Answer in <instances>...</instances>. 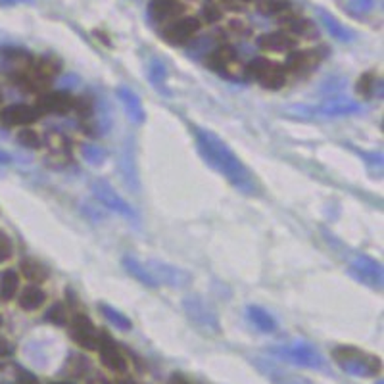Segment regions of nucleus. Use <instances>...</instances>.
Masks as SVG:
<instances>
[{
    "mask_svg": "<svg viewBox=\"0 0 384 384\" xmlns=\"http://www.w3.org/2000/svg\"><path fill=\"white\" fill-rule=\"evenodd\" d=\"M194 137H196V146H198L200 154L208 165H212L213 169L221 173L223 177L236 188V191L244 192V194H258V183L252 177V173L248 172V167L240 158L234 154L225 140H221L215 133L208 129H194Z\"/></svg>",
    "mask_w": 384,
    "mask_h": 384,
    "instance_id": "obj_1",
    "label": "nucleus"
},
{
    "mask_svg": "<svg viewBox=\"0 0 384 384\" xmlns=\"http://www.w3.org/2000/svg\"><path fill=\"white\" fill-rule=\"evenodd\" d=\"M335 364L354 377H375L380 373V359L354 346H338L332 350Z\"/></svg>",
    "mask_w": 384,
    "mask_h": 384,
    "instance_id": "obj_2",
    "label": "nucleus"
},
{
    "mask_svg": "<svg viewBox=\"0 0 384 384\" xmlns=\"http://www.w3.org/2000/svg\"><path fill=\"white\" fill-rule=\"evenodd\" d=\"M271 354L284 359L288 364L298 365V367H306V369H323L325 367V357L321 352L317 350L313 344L304 342V340H296L287 346H275L271 348Z\"/></svg>",
    "mask_w": 384,
    "mask_h": 384,
    "instance_id": "obj_3",
    "label": "nucleus"
},
{
    "mask_svg": "<svg viewBox=\"0 0 384 384\" xmlns=\"http://www.w3.org/2000/svg\"><path fill=\"white\" fill-rule=\"evenodd\" d=\"M183 309H185L186 317L206 335H220L221 332L220 317L213 311L212 306L206 300H202L200 296H186L183 300Z\"/></svg>",
    "mask_w": 384,
    "mask_h": 384,
    "instance_id": "obj_4",
    "label": "nucleus"
},
{
    "mask_svg": "<svg viewBox=\"0 0 384 384\" xmlns=\"http://www.w3.org/2000/svg\"><path fill=\"white\" fill-rule=\"evenodd\" d=\"M90 188H92V194H95L96 200H98L102 206H106L108 210H112V212L119 213V215H124V217H131V220L135 217V212H133L131 204H127V202L114 191V186H112L108 181L96 179V181H92Z\"/></svg>",
    "mask_w": 384,
    "mask_h": 384,
    "instance_id": "obj_5",
    "label": "nucleus"
},
{
    "mask_svg": "<svg viewBox=\"0 0 384 384\" xmlns=\"http://www.w3.org/2000/svg\"><path fill=\"white\" fill-rule=\"evenodd\" d=\"M144 265L150 271L152 279L156 281V284L183 288L191 282V275L186 273L185 269L175 268V265H169V263H162V261H148Z\"/></svg>",
    "mask_w": 384,
    "mask_h": 384,
    "instance_id": "obj_6",
    "label": "nucleus"
},
{
    "mask_svg": "<svg viewBox=\"0 0 384 384\" xmlns=\"http://www.w3.org/2000/svg\"><path fill=\"white\" fill-rule=\"evenodd\" d=\"M76 96L69 95L66 90H56V92H42L35 102V110L39 116L42 114H68L73 110Z\"/></svg>",
    "mask_w": 384,
    "mask_h": 384,
    "instance_id": "obj_7",
    "label": "nucleus"
},
{
    "mask_svg": "<svg viewBox=\"0 0 384 384\" xmlns=\"http://www.w3.org/2000/svg\"><path fill=\"white\" fill-rule=\"evenodd\" d=\"M350 273L359 282H365L373 288H383V268L378 261L371 260L367 256H357L356 260L352 261Z\"/></svg>",
    "mask_w": 384,
    "mask_h": 384,
    "instance_id": "obj_8",
    "label": "nucleus"
},
{
    "mask_svg": "<svg viewBox=\"0 0 384 384\" xmlns=\"http://www.w3.org/2000/svg\"><path fill=\"white\" fill-rule=\"evenodd\" d=\"M202 28V23H200L198 18H179L177 21H173L169 28H165L164 31V39L167 42H172V44H186V42H191L196 33Z\"/></svg>",
    "mask_w": 384,
    "mask_h": 384,
    "instance_id": "obj_9",
    "label": "nucleus"
},
{
    "mask_svg": "<svg viewBox=\"0 0 384 384\" xmlns=\"http://www.w3.org/2000/svg\"><path fill=\"white\" fill-rule=\"evenodd\" d=\"M71 336L85 350H98V335L87 316H76L71 321Z\"/></svg>",
    "mask_w": 384,
    "mask_h": 384,
    "instance_id": "obj_10",
    "label": "nucleus"
},
{
    "mask_svg": "<svg viewBox=\"0 0 384 384\" xmlns=\"http://www.w3.org/2000/svg\"><path fill=\"white\" fill-rule=\"evenodd\" d=\"M39 119V114L33 106L28 104H14L0 112V124L6 127H21V125H31Z\"/></svg>",
    "mask_w": 384,
    "mask_h": 384,
    "instance_id": "obj_11",
    "label": "nucleus"
},
{
    "mask_svg": "<svg viewBox=\"0 0 384 384\" xmlns=\"http://www.w3.org/2000/svg\"><path fill=\"white\" fill-rule=\"evenodd\" d=\"M356 112H359V104L356 100H352L348 96L335 95L330 96L329 100H325L317 110H313V114H319V116L325 117H338L350 116V114H356Z\"/></svg>",
    "mask_w": 384,
    "mask_h": 384,
    "instance_id": "obj_12",
    "label": "nucleus"
},
{
    "mask_svg": "<svg viewBox=\"0 0 384 384\" xmlns=\"http://www.w3.org/2000/svg\"><path fill=\"white\" fill-rule=\"evenodd\" d=\"M98 350H100V359L102 364L114 373H125L127 371V359L121 352L117 350L116 344H112L110 338L98 336Z\"/></svg>",
    "mask_w": 384,
    "mask_h": 384,
    "instance_id": "obj_13",
    "label": "nucleus"
},
{
    "mask_svg": "<svg viewBox=\"0 0 384 384\" xmlns=\"http://www.w3.org/2000/svg\"><path fill=\"white\" fill-rule=\"evenodd\" d=\"M117 96H119V100L124 104V108L125 112H127V116L131 117V121H135V124H144L146 114H144L140 98H138L133 90L127 89V87H117Z\"/></svg>",
    "mask_w": 384,
    "mask_h": 384,
    "instance_id": "obj_14",
    "label": "nucleus"
},
{
    "mask_svg": "<svg viewBox=\"0 0 384 384\" xmlns=\"http://www.w3.org/2000/svg\"><path fill=\"white\" fill-rule=\"evenodd\" d=\"M296 41L284 31H273V33H265L258 37V47L261 50H269V52H284L294 47Z\"/></svg>",
    "mask_w": 384,
    "mask_h": 384,
    "instance_id": "obj_15",
    "label": "nucleus"
},
{
    "mask_svg": "<svg viewBox=\"0 0 384 384\" xmlns=\"http://www.w3.org/2000/svg\"><path fill=\"white\" fill-rule=\"evenodd\" d=\"M317 14H319V20H321V23L325 25V29L329 31L330 37H335L336 41L352 42L354 39H356L354 31L346 28V25H342V23L336 20L335 16L329 14L327 10H323V8H317Z\"/></svg>",
    "mask_w": 384,
    "mask_h": 384,
    "instance_id": "obj_16",
    "label": "nucleus"
},
{
    "mask_svg": "<svg viewBox=\"0 0 384 384\" xmlns=\"http://www.w3.org/2000/svg\"><path fill=\"white\" fill-rule=\"evenodd\" d=\"M148 14L154 21H167L183 14V4L179 0H152Z\"/></svg>",
    "mask_w": 384,
    "mask_h": 384,
    "instance_id": "obj_17",
    "label": "nucleus"
},
{
    "mask_svg": "<svg viewBox=\"0 0 384 384\" xmlns=\"http://www.w3.org/2000/svg\"><path fill=\"white\" fill-rule=\"evenodd\" d=\"M121 263H124L125 271H127L133 279H137L140 284H146V287H158L156 281L152 279L150 271H148L143 261H138L135 256H124Z\"/></svg>",
    "mask_w": 384,
    "mask_h": 384,
    "instance_id": "obj_18",
    "label": "nucleus"
},
{
    "mask_svg": "<svg viewBox=\"0 0 384 384\" xmlns=\"http://www.w3.org/2000/svg\"><path fill=\"white\" fill-rule=\"evenodd\" d=\"M2 54L6 58V62H10V66L14 68V73L29 71L31 66H33V56L29 54L28 50H23V48H4Z\"/></svg>",
    "mask_w": 384,
    "mask_h": 384,
    "instance_id": "obj_19",
    "label": "nucleus"
},
{
    "mask_svg": "<svg viewBox=\"0 0 384 384\" xmlns=\"http://www.w3.org/2000/svg\"><path fill=\"white\" fill-rule=\"evenodd\" d=\"M319 64V56L316 52H309V50H298V52H292L288 56V69L294 71V73H302V71H308L313 66Z\"/></svg>",
    "mask_w": 384,
    "mask_h": 384,
    "instance_id": "obj_20",
    "label": "nucleus"
},
{
    "mask_svg": "<svg viewBox=\"0 0 384 384\" xmlns=\"http://www.w3.org/2000/svg\"><path fill=\"white\" fill-rule=\"evenodd\" d=\"M260 81V85L263 87V89H269V90H277L281 89L282 85L287 83V73H284V68L282 66H279V64L271 62L269 64V68L261 73V77L258 79Z\"/></svg>",
    "mask_w": 384,
    "mask_h": 384,
    "instance_id": "obj_21",
    "label": "nucleus"
},
{
    "mask_svg": "<svg viewBox=\"0 0 384 384\" xmlns=\"http://www.w3.org/2000/svg\"><path fill=\"white\" fill-rule=\"evenodd\" d=\"M246 313L250 323L254 325L256 329L261 330V332H273L277 329V321L273 319V316L263 308H260V306H250L246 309Z\"/></svg>",
    "mask_w": 384,
    "mask_h": 384,
    "instance_id": "obj_22",
    "label": "nucleus"
},
{
    "mask_svg": "<svg viewBox=\"0 0 384 384\" xmlns=\"http://www.w3.org/2000/svg\"><path fill=\"white\" fill-rule=\"evenodd\" d=\"M20 271L23 273L25 279H29V281H33V282L47 281L48 275H50L47 265L41 263L39 260H33V258H25V260H21Z\"/></svg>",
    "mask_w": 384,
    "mask_h": 384,
    "instance_id": "obj_23",
    "label": "nucleus"
},
{
    "mask_svg": "<svg viewBox=\"0 0 384 384\" xmlns=\"http://www.w3.org/2000/svg\"><path fill=\"white\" fill-rule=\"evenodd\" d=\"M234 60H236V52H234L233 47H217L210 52L206 64L212 69H221L223 71Z\"/></svg>",
    "mask_w": 384,
    "mask_h": 384,
    "instance_id": "obj_24",
    "label": "nucleus"
},
{
    "mask_svg": "<svg viewBox=\"0 0 384 384\" xmlns=\"http://www.w3.org/2000/svg\"><path fill=\"white\" fill-rule=\"evenodd\" d=\"M148 77H150V83L156 87L158 92L165 96L172 95L169 89H167V85H165V81H167V69H165V64L162 60H156V58L152 60L150 66H148Z\"/></svg>",
    "mask_w": 384,
    "mask_h": 384,
    "instance_id": "obj_25",
    "label": "nucleus"
},
{
    "mask_svg": "<svg viewBox=\"0 0 384 384\" xmlns=\"http://www.w3.org/2000/svg\"><path fill=\"white\" fill-rule=\"evenodd\" d=\"M47 300V294L42 292L39 287H28L23 288V292L20 294V308H23L25 311H35L39 309Z\"/></svg>",
    "mask_w": 384,
    "mask_h": 384,
    "instance_id": "obj_26",
    "label": "nucleus"
},
{
    "mask_svg": "<svg viewBox=\"0 0 384 384\" xmlns=\"http://www.w3.org/2000/svg\"><path fill=\"white\" fill-rule=\"evenodd\" d=\"M20 288V277L14 271H4L0 277V300L2 302H10Z\"/></svg>",
    "mask_w": 384,
    "mask_h": 384,
    "instance_id": "obj_27",
    "label": "nucleus"
},
{
    "mask_svg": "<svg viewBox=\"0 0 384 384\" xmlns=\"http://www.w3.org/2000/svg\"><path fill=\"white\" fill-rule=\"evenodd\" d=\"M98 309L102 311V316L108 319V321L116 327V329L119 330H131L133 329V323H131V319L127 316H124L119 309L112 308V306H108V304H98Z\"/></svg>",
    "mask_w": 384,
    "mask_h": 384,
    "instance_id": "obj_28",
    "label": "nucleus"
},
{
    "mask_svg": "<svg viewBox=\"0 0 384 384\" xmlns=\"http://www.w3.org/2000/svg\"><path fill=\"white\" fill-rule=\"evenodd\" d=\"M60 69H62L60 62H58L56 58H52V56H47V58H41L39 62L35 64V76L50 81L52 77H56L60 73Z\"/></svg>",
    "mask_w": 384,
    "mask_h": 384,
    "instance_id": "obj_29",
    "label": "nucleus"
},
{
    "mask_svg": "<svg viewBox=\"0 0 384 384\" xmlns=\"http://www.w3.org/2000/svg\"><path fill=\"white\" fill-rule=\"evenodd\" d=\"M287 28L290 33L300 37H317V28L306 18H288Z\"/></svg>",
    "mask_w": 384,
    "mask_h": 384,
    "instance_id": "obj_30",
    "label": "nucleus"
},
{
    "mask_svg": "<svg viewBox=\"0 0 384 384\" xmlns=\"http://www.w3.org/2000/svg\"><path fill=\"white\" fill-rule=\"evenodd\" d=\"M258 10L263 16H281L290 10V0H261Z\"/></svg>",
    "mask_w": 384,
    "mask_h": 384,
    "instance_id": "obj_31",
    "label": "nucleus"
},
{
    "mask_svg": "<svg viewBox=\"0 0 384 384\" xmlns=\"http://www.w3.org/2000/svg\"><path fill=\"white\" fill-rule=\"evenodd\" d=\"M18 143L25 148H31V150H37L42 146V138L41 135L37 133L35 129H29V127H23V129L18 133Z\"/></svg>",
    "mask_w": 384,
    "mask_h": 384,
    "instance_id": "obj_32",
    "label": "nucleus"
},
{
    "mask_svg": "<svg viewBox=\"0 0 384 384\" xmlns=\"http://www.w3.org/2000/svg\"><path fill=\"white\" fill-rule=\"evenodd\" d=\"M81 152L85 160L92 165H100L104 162V158H106V152L100 146H96V144H83Z\"/></svg>",
    "mask_w": 384,
    "mask_h": 384,
    "instance_id": "obj_33",
    "label": "nucleus"
},
{
    "mask_svg": "<svg viewBox=\"0 0 384 384\" xmlns=\"http://www.w3.org/2000/svg\"><path fill=\"white\" fill-rule=\"evenodd\" d=\"M73 110L77 112V116L81 117V119H89L95 114V102H92L90 96H79L73 102Z\"/></svg>",
    "mask_w": 384,
    "mask_h": 384,
    "instance_id": "obj_34",
    "label": "nucleus"
},
{
    "mask_svg": "<svg viewBox=\"0 0 384 384\" xmlns=\"http://www.w3.org/2000/svg\"><path fill=\"white\" fill-rule=\"evenodd\" d=\"M89 369V361L85 357L77 356V354H71L68 357V364H66V371H69V375L73 377H81L85 371Z\"/></svg>",
    "mask_w": 384,
    "mask_h": 384,
    "instance_id": "obj_35",
    "label": "nucleus"
},
{
    "mask_svg": "<svg viewBox=\"0 0 384 384\" xmlns=\"http://www.w3.org/2000/svg\"><path fill=\"white\" fill-rule=\"evenodd\" d=\"M47 144L50 150L54 152H66L68 150V138L64 137L60 131H48L47 133Z\"/></svg>",
    "mask_w": 384,
    "mask_h": 384,
    "instance_id": "obj_36",
    "label": "nucleus"
},
{
    "mask_svg": "<svg viewBox=\"0 0 384 384\" xmlns=\"http://www.w3.org/2000/svg\"><path fill=\"white\" fill-rule=\"evenodd\" d=\"M47 321L54 323V325H66L68 323V309H66V306L64 304H54L47 311Z\"/></svg>",
    "mask_w": 384,
    "mask_h": 384,
    "instance_id": "obj_37",
    "label": "nucleus"
},
{
    "mask_svg": "<svg viewBox=\"0 0 384 384\" xmlns=\"http://www.w3.org/2000/svg\"><path fill=\"white\" fill-rule=\"evenodd\" d=\"M377 79H375V76L373 73H364V76L359 77V81H357V95L365 96V98H369L371 95H373V89H375V85H377Z\"/></svg>",
    "mask_w": 384,
    "mask_h": 384,
    "instance_id": "obj_38",
    "label": "nucleus"
},
{
    "mask_svg": "<svg viewBox=\"0 0 384 384\" xmlns=\"http://www.w3.org/2000/svg\"><path fill=\"white\" fill-rule=\"evenodd\" d=\"M346 8L356 16L369 14L371 10L375 8V0H348V6Z\"/></svg>",
    "mask_w": 384,
    "mask_h": 384,
    "instance_id": "obj_39",
    "label": "nucleus"
},
{
    "mask_svg": "<svg viewBox=\"0 0 384 384\" xmlns=\"http://www.w3.org/2000/svg\"><path fill=\"white\" fill-rule=\"evenodd\" d=\"M269 64H271V60H268V58H254V60L248 64V66H244V68H246L248 76L260 79L261 73L269 68Z\"/></svg>",
    "mask_w": 384,
    "mask_h": 384,
    "instance_id": "obj_40",
    "label": "nucleus"
},
{
    "mask_svg": "<svg viewBox=\"0 0 384 384\" xmlns=\"http://www.w3.org/2000/svg\"><path fill=\"white\" fill-rule=\"evenodd\" d=\"M221 8L217 6V4H208V6H204V10H202V18L208 21V23H215V21L221 20Z\"/></svg>",
    "mask_w": 384,
    "mask_h": 384,
    "instance_id": "obj_41",
    "label": "nucleus"
},
{
    "mask_svg": "<svg viewBox=\"0 0 384 384\" xmlns=\"http://www.w3.org/2000/svg\"><path fill=\"white\" fill-rule=\"evenodd\" d=\"M12 258V242L8 240V236L0 233V263L8 261Z\"/></svg>",
    "mask_w": 384,
    "mask_h": 384,
    "instance_id": "obj_42",
    "label": "nucleus"
},
{
    "mask_svg": "<svg viewBox=\"0 0 384 384\" xmlns=\"http://www.w3.org/2000/svg\"><path fill=\"white\" fill-rule=\"evenodd\" d=\"M223 71H225V76H229V77H242L244 73H246V68H244V66H242L239 60H234V62L229 64V66H227Z\"/></svg>",
    "mask_w": 384,
    "mask_h": 384,
    "instance_id": "obj_43",
    "label": "nucleus"
},
{
    "mask_svg": "<svg viewBox=\"0 0 384 384\" xmlns=\"http://www.w3.org/2000/svg\"><path fill=\"white\" fill-rule=\"evenodd\" d=\"M18 383L20 384H37V378L28 371H18Z\"/></svg>",
    "mask_w": 384,
    "mask_h": 384,
    "instance_id": "obj_44",
    "label": "nucleus"
},
{
    "mask_svg": "<svg viewBox=\"0 0 384 384\" xmlns=\"http://www.w3.org/2000/svg\"><path fill=\"white\" fill-rule=\"evenodd\" d=\"M169 384H192L191 380H186L185 377H181V375H173L172 380H169Z\"/></svg>",
    "mask_w": 384,
    "mask_h": 384,
    "instance_id": "obj_45",
    "label": "nucleus"
},
{
    "mask_svg": "<svg viewBox=\"0 0 384 384\" xmlns=\"http://www.w3.org/2000/svg\"><path fill=\"white\" fill-rule=\"evenodd\" d=\"M87 384H110V383H108V380H106L104 377H100V375H96V377L89 378V380H87Z\"/></svg>",
    "mask_w": 384,
    "mask_h": 384,
    "instance_id": "obj_46",
    "label": "nucleus"
},
{
    "mask_svg": "<svg viewBox=\"0 0 384 384\" xmlns=\"http://www.w3.org/2000/svg\"><path fill=\"white\" fill-rule=\"evenodd\" d=\"M6 354H10V346L4 340H0V356H6Z\"/></svg>",
    "mask_w": 384,
    "mask_h": 384,
    "instance_id": "obj_47",
    "label": "nucleus"
},
{
    "mask_svg": "<svg viewBox=\"0 0 384 384\" xmlns=\"http://www.w3.org/2000/svg\"><path fill=\"white\" fill-rule=\"evenodd\" d=\"M231 28H233L234 31H242V29H244V25H242V21L234 20L233 23H231Z\"/></svg>",
    "mask_w": 384,
    "mask_h": 384,
    "instance_id": "obj_48",
    "label": "nucleus"
},
{
    "mask_svg": "<svg viewBox=\"0 0 384 384\" xmlns=\"http://www.w3.org/2000/svg\"><path fill=\"white\" fill-rule=\"evenodd\" d=\"M18 2H29V0H0V4H4V6H8V4H18Z\"/></svg>",
    "mask_w": 384,
    "mask_h": 384,
    "instance_id": "obj_49",
    "label": "nucleus"
},
{
    "mask_svg": "<svg viewBox=\"0 0 384 384\" xmlns=\"http://www.w3.org/2000/svg\"><path fill=\"white\" fill-rule=\"evenodd\" d=\"M0 162H2V164H6V162H10V156H6V154H2V152H0Z\"/></svg>",
    "mask_w": 384,
    "mask_h": 384,
    "instance_id": "obj_50",
    "label": "nucleus"
},
{
    "mask_svg": "<svg viewBox=\"0 0 384 384\" xmlns=\"http://www.w3.org/2000/svg\"><path fill=\"white\" fill-rule=\"evenodd\" d=\"M288 384H304V383H300V380H292V383H288Z\"/></svg>",
    "mask_w": 384,
    "mask_h": 384,
    "instance_id": "obj_51",
    "label": "nucleus"
},
{
    "mask_svg": "<svg viewBox=\"0 0 384 384\" xmlns=\"http://www.w3.org/2000/svg\"><path fill=\"white\" fill-rule=\"evenodd\" d=\"M244 2H261V0H244Z\"/></svg>",
    "mask_w": 384,
    "mask_h": 384,
    "instance_id": "obj_52",
    "label": "nucleus"
},
{
    "mask_svg": "<svg viewBox=\"0 0 384 384\" xmlns=\"http://www.w3.org/2000/svg\"><path fill=\"white\" fill-rule=\"evenodd\" d=\"M54 384H71V383H54Z\"/></svg>",
    "mask_w": 384,
    "mask_h": 384,
    "instance_id": "obj_53",
    "label": "nucleus"
},
{
    "mask_svg": "<svg viewBox=\"0 0 384 384\" xmlns=\"http://www.w3.org/2000/svg\"><path fill=\"white\" fill-rule=\"evenodd\" d=\"M0 104H2V92H0Z\"/></svg>",
    "mask_w": 384,
    "mask_h": 384,
    "instance_id": "obj_54",
    "label": "nucleus"
},
{
    "mask_svg": "<svg viewBox=\"0 0 384 384\" xmlns=\"http://www.w3.org/2000/svg\"><path fill=\"white\" fill-rule=\"evenodd\" d=\"M119 384H131V383H119Z\"/></svg>",
    "mask_w": 384,
    "mask_h": 384,
    "instance_id": "obj_55",
    "label": "nucleus"
}]
</instances>
